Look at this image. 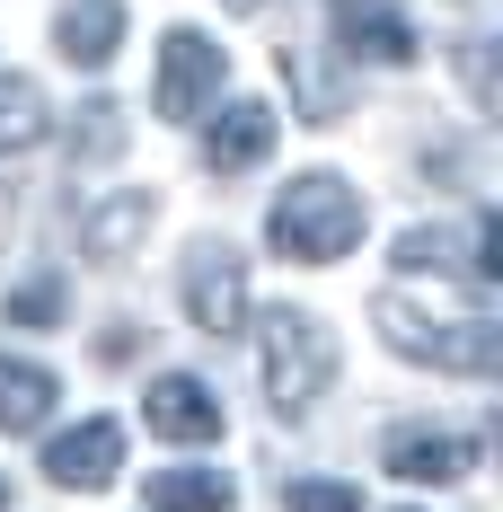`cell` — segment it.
I'll return each mask as SVG.
<instances>
[{
    "label": "cell",
    "instance_id": "obj_1",
    "mask_svg": "<svg viewBox=\"0 0 503 512\" xmlns=\"http://www.w3.org/2000/svg\"><path fill=\"white\" fill-rule=\"evenodd\" d=\"M380 336L398 345L406 362H433V371H468V380H486L503 362V327L495 309L477 301V292H451V283H433V292H380Z\"/></svg>",
    "mask_w": 503,
    "mask_h": 512
},
{
    "label": "cell",
    "instance_id": "obj_2",
    "mask_svg": "<svg viewBox=\"0 0 503 512\" xmlns=\"http://www.w3.org/2000/svg\"><path fill=\"white\" fill-rule=\"evenodd\" d=\"M265 239H274V256H292V265H336L362 239V195H353L336 168H309V177H292L274 195Z\"/></svg>",
    "mask_w": 503,
    "mask_h": 512
},
{
    "label": "cell",
    "instance_id": "obj_3",
    "mask_svg": "<svg viewBox=\"0 0 503 512\" xmlns=\"http://www.w3.org/2000/svg\"><path fill=\"white\" fill-rule=\"evenodd\" d=\"M256 354H265V398L274 415H309L336 380V327L318 309H265L256 318Z\"/></svg>",
    "mask_w": 503,
    "mask_h": 512
},
{
    "label": "cell",
    "instance_id": "obj_4",
    "mask_svg": "<svg viewBox=\"0 0 503 512\" xmlns=\"http://www.w3.org/2000/svg\"><path fill=\"white\" fill-rule=\"evenodd\" d=\"M186 318H195L203 336H239L248 327V256L221 248V239H203L186 256Z\"/></svg>",
    "mask_w": 503,
    "mask_h": 512
},
{
    "label": "cell",
    "instance_id": "obj_5",
    "mask_svg": "<svg viewBox=\"0 0 503 512\" xmlns=\"http://www.w3.org/2000/svg\"><path fill=\"white\" fill-rule=\"evenodd\" d=\"M115 468H124V424L115 415H80L71 433L45 442V477L62 495H98V486H115Z\"/></svg>",
    "mask_w": 503,
    "mask_h": 512
},
{
    "label": "cell",
    "instance_id": "obj_6",
    "mask_svg": "<svg viewBox=\"0 0 503 512\" xmlns=\"http://www.w3.org/2000/svg\"><path fill=\"white\" fill-rule=\"evenodd\" d=\"M212 89H221V45H212V36H195V27H168L151 106L168 115V124H186V115H203V106H212Z\"/></svg>",
    "mask_w": 503,
    "mask_h": 512
},
{
    "label": "cell",
    "instance_id": "obj_7",
    "mask_svg": "<svg viewBox=\"0 0 503 512\" xmlns=\"http://www.w3.org/2000/svg\"><path fill=\"white\" fill-rule=\"evenodd\" d=\"M142 415H151L159 442H221V398L203 389L195 371H168V380H151Z\"/></svg>",
    "mask_w": 503,
    "mask_h": 512
},
{
    "label": "cell",
    "instance_id": "obj_8",
    "mask_svg": "<svg viewBox=\"0 0 503 512\" xmlns=\"http://www.w3.org/2000/svg\"><path fill=\"white\" fill-rule=\"evenodd\" d=\"M380 460H389V477H406V486H459V477L477 468V442H468V433H424V424H415V433H389Z\"/></svg>",
    "mask_w": 503,
    "mask_h": 512
},
{
    "label": "cell",
    "instance_id": "obj_9",
    "mask_svg": "<svg viewBox=\"0 0 503 512\" xmlns=\"http://www.w3.org/2000/svg\"><path fill=\"white\" fill-rule=\"evenodd\" d=\"M265 151H274V106H256V98L221 106V115H212V133H203V159H212L221 177H239V168H256Z\"/></svg>",
    "mask_w": 503,
    "mask_h": 512
},
{
    "label": "cell",
    "instance_id": "obj_10",
    "mask_svg": "<svg viewBox=\"0 0 503 512\" xmlns=\"http://www.w3.org/2000/svg\"><path fill=\"white\" fill-rule=\"evenodd\" d=\"M53 45H62V62H115V45H124V0H71L62 18H53Z\"/></svg>",
    "mask_w": 503,
    "mask_h": 512
},
{
    "label": "cell",
    "instance_id": "obj_11",
    "mask_svg": "<svg viewBox=\"0 0 503 512\" xmlns=\"http://www.w3.org/2000/svg\"><path fill=\"white\" fill-rule=\"evenodd\" d=\"M151 221H159L151 195H106V204L80 221V248L98 256V265H115V256H133V239H151Z\"/></svg>",
    "mask_w": 503,
    "mask_h": 512
},
{
    "label": "cell",
    "instance_id": "obj_12",
    "mask_svg": "<svg viewBox=\"0 0 503 512\" xmlns=\"http://www.w3.org/2000/svg\"><path fill=\"white\" fill-rule=\"evenodd\" d=\"M53 415V371L27 354H0V433H36Z\"/></svg>",
    "mask_w": 503,
    "mask_h": 512
},
{
    "label": "cell",
    "instance_id": "obj_13",
    "mask_svg": "<svg viewBox=\"0 0 503 512\" xmlns=\"http://www.w3.org/2000/svg\"><path fill=\"white\" fill-rule=\"evenodd\" d=\"M53 133V106L27 71H0V151H36Z\"/></svg>",
    "mask_w": 503,
    "mask_h": 512
},
{
    "label": "cell",
    "instance_id": "obj_14",
    "mask_svg": "<svg viewBox=\"0 0 503 512\" xmlns=\"http://www.w3.org/2000/svg\"><path fill=\"white\" fill-rule=\"evenodd\" d=\"M345 45L371 53V62H415V27L398 9H371V0H345Z\"/></svg>",
    "mask_w": 503,
    "mask_h": 512
},
{
    "label": "cell",
    "instance_id": "obj_15",
    "mask_svg": "<svg viewBox=\"0 0 503 512\" xmlns=\"http://www.w3.org/2000/svg\"><path fill=\"white\" fill-rule=\"evenodd\" d=\"M151 512H230V477L221 468H159Z\"/></svg>",
    "mask_w": 503,
    "mask_h": 512
},
{
    "label": "cell",
    "instance_id": "obj_16",
    "mask_svg": "<svg viewBox=\"0 0 503 512\" xmlns=\"http://www.w3.org/2000/svg\"><path fill=\"white\" fill-rule=\"evenodd\" d=\"M124 151V106H80V124H71V159H115Z\"/></svg>",
    "mask_w": 503,
    "mask_h": 512
},
{
    "label": "cell",
    "instance_id": "obj_17",
    "mask_svg": "<svg viewBox=\"0 0 503 512\" xmlns=\"http://www.w3.org/2000/svg\"><path fill=\"white\" fill-rule=\"evenodd\" d=\"M283 512H362V495L336 486V477H301V486L283 495Z\"/></svg>",
    "mask_w": 503,
    "mask_h": 512
},
{
    "label": "cell",
    "instance_id": "obj_18",
    "mask_svg": "<svg viewBox=\"0 0 503 512\" xmlns=\"http://www.w3.org/2000/svg\"><path fill=\"white\" fill-rule=\"evenodd\" d=\"M9 318H18V327H45V318H62V283H27V292L9 301Z\"/></svg>",
    "mask_w": 503,
    "mask_h": 512
},
{
    "label": "cell",
    "instance_id": "obj_19",
    "mask_svg": "<svg viewBox=\"0 0 503 512\" xmlns=\"http://www.w3.org/2000/svg\"><path fill=\"white\" fill-rule=\"evenodd\" d=\"M221 9H239V18H248V9H265V0H221Z\"/></svg>",
    "mask_w": 503,
    "mask_h": 512
},
{
    "label": "cell",
    "instance_id": "obj_20",
    "mask_svg": "<svg viewBox=\"0 0 503 512\" xmlns=\"http://www.w3.org/2000/svg\"><path fill=\"white\" fill-rule=\"evenodd\" d=\"M0 504H9V477H0Z\"/></svg>",
    "mask_w": 503,
    "mask_h": 512
}]
</instances>
